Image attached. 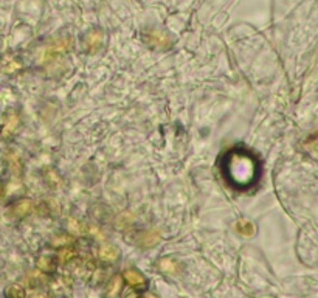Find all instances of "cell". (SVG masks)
Segmentation results:
<instances>
[{"instance_id":"cell-1","label":"cell","mask_w":318,"mask_h":298,"mask_svg":"<svg viewBox=\"0 0 318 298\" xmlns=\"http://www.w3.org/2000/svg\"><path fill=\"white\" fill-rule=\"evenodd\" d=\"M103 44V33L101 30H92L83 37V48L88 53H93Z\"/></svg>"},{"instance_id":"cell-2","label":"cell","mask_w":318,"mask_h":298,"mask_svg":"<svg viewBox=\"0 0 318 298\" xmlns=\"http://www.w3.org/2000/svg\"><path fill=\"white\" fill-rule=\"evenodd\" d=\"M124 280L127 281L129 286H132V287H145V284H146L145 276L138 270H134V269H127L124 272Z\"/></svg>"},{"instance_id":"cell-3","label":"cell","mask_w":318,"mask_h":298,"mask_svg":"<svg viewBox=\"0 0 318 298\" xmlns=\"http://www.w3.org/2000/svg\"><path fill=\"white\" fill-rule=\"evenodd\" d=\"M158 239H160V235H158L157 232H146V233H142V236L138 238V244H140L142 247H154Z\"/></svg>"},{"instance_id":"cell-4","label":"cell","mask_w":318,"mask_h":298,"mask_svg":"<svg viewBox=\"0 0 318 298\" xmlns=\"http://www.w3.org/2000/svg\"><path fill=\"white\" fill-rule=\"evenodd\" d=\"M33 210V205L29 201H19L14 207H13V214L17 217H24L27 214H29V211Z\"/></svg>"},{"instance_id":"cell-5","label":"cell","mask_w":318,"mask_h":298,"mask_svg":"<svg viewBox=\"0 0 318 298\" xmlns=\"http://www.w3.org/2000/svg\"><path fill=\"white\" fill-rule=\"evenodd\" d=\"M118 248L114 247V245H106V247H101V250H99V256L103 258L104 261H115L118 258Z\"/></svg>"},{"instance_id":"cell-6","label":"cell","mask_w":318,"mask_h":298,"mask_svg":"<svg viewBox=\"0 0 318 298\" xmlns=\"http://www.w3.org/2000/svg\"><path fill=\"white\" fill-rule=\"evenodd\" d=\"M236 228H237V232H239L242 236L250 238V236L255 235V225L250 221H244V219L239 221V222H237V225H236Z\"/></svg>"},{"instance_id":"cell-7","label":"cell","mask_w":318,"mask_h":298,"mask_svg":"<svg viewBox=\"0 0 318 298\" xmlns=\"http://www.w3.org/2000/svg\"><path fill=\"white\" fill-rule=\"evenodd\" d=\"M158 266H160V269L165 273H175L177 272V264L171 260H162Z\"/></svg>"},{"instance_id":"cell-8","label":"cell","mask_w":318,"mask_h":298,"mask_svg":"<svg viewBox=\"0 0 318 298\" xmlns=\"http://www.w3.org/2000/svg\"><path fill=\"white\" fill-rule=\"evenodd\" d=\"M37 266H39V269L44 270V272H52L55 269V264L53 261L50 260V258H39V261H37Z\"/></svg>"},{"instance_id":"cell-9","label":"cell","mask_w":318,"mask_h":298,"mask_svg":"<svg viewBox=\"0 0 318 298\" xmlns=\"http://www.w3.org/2000/svg\"><path fill=\"white\" fill-rule=\"evenodd\" d=\"M16 126H17V117L14 114H9V120H8V123H6V126L3 129V135L11 134L16 129Z\"/></svg>"},{"instance_id":"cell-10","label":"cell","mask_w":318,"mask_h":298,"mask_svg":"<svg viewBox=\"0 0 318 298\" xmlns=\"http://www.w3.org/2000/svg\"><path fill=\"white\" fill-rule=\"evenodd\" d=\"M6 295L9 297H24L25 295V291L22 289L21 286H11L9 289L6 291Z\"/></svg>"},{"instance_id":"cell-11","label":"cell","mask_w":318,"mask_h":298,"mask_svg":"<svg viewBox=\"0 0 318 298\" xmlns=\"http://www.w3.org/2000/svg\"><path fill=\"white\" fill-rule=\"evenodd\" d=\"M72 255H73V252L70 250V248H61L59 250V253H58V258H59V261H68L72 258Z\"/></svg>"},{"instance_id":"cell-12","label":"cell","mask_w":318,"mask_h":298,"mask_svg":"<svg viewBox=\"0 0 318 298\" xmlns=\"http://www.w3.org/2000/svg\"><path fill=\"white\" fill-rule=\"evenodd\" d=\"M118 283H120V278H116V280H114V283L111 284L112 289L107 291L109 295H116V294H118V289H120V286H118Z\"/></svg>"},{"instance_id":"cell-13","label":"cell","mask_w":318,"mask_h":298,"mask_svg":"<svg viewBox=\"0 0 318 298\" xmlns=\"http://www.w3.org/2000/svg\"><path fill=\"white\" fill-rule=\"evenodd\" d=\"M5 194V186H3V183L0 182V197H2Z\"/></svg>"}]
</instances>
